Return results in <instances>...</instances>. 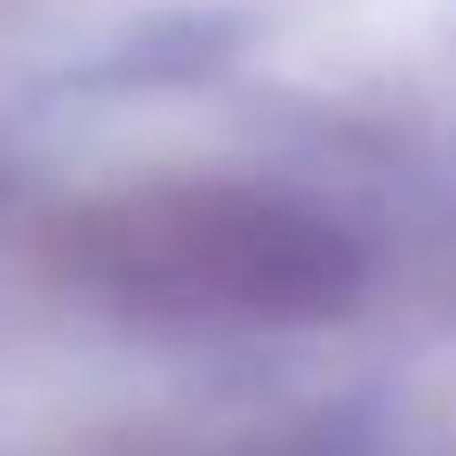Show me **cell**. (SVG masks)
<instances>
[{"label":"cell","mask_w":456,"mask_h":456,"mask_svg":"<svg viewBox=\"0 0 456 456\" xmlns=\"http://www.w3.org/2000/svg\"><path fill=\"white\" fill-rule=\"evenodd\" d=\"M104 240H112L128 289L184 297V305L289 313V305L337 297L353 273L337 224H321L289 200H256V192H160V200H136L120 216V232H104Z\"/></svg>","instance_id":"6da1fadb"}]
</instances>
